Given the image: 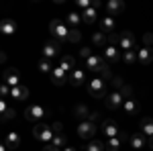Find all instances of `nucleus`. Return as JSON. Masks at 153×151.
I'll use <instances>...</instances> for the list:
<instances>
[{"label":"nucleus","mask_w":153,"mask_h":151,"mask_svg":"<svg viewBox=\"0 0 153 151\" xmlns=\"http://www.w3.org/2000/svg\"><path fill=\"white\" fill-rule=\"evenodd\" d=\"M100 31L104 35H112V31H114V19L112 16H104L100 21Z\"/></svg>","instance_id":"obj_23"},{"label":"nucleus","mask_w":153,"mask_h":151,"mask_svg":"<svg viewBox=\"0 0 153 151\" xmlns=\"http://www.w3.org/2000/svg\"><path fill=\"white\" fill-rule=\"evenodd\" d=\"M118 45H120V49H125V51L135 49V35H133L131 31L120 33V35H118Z\"/></svg>","instance_id":"obj_12"},{"label":"nucleus","mask_w":153,"mask_h":151,"mask_svg":"<svg viewBox=\"0 0 153 151\" xmlns=\"http://www.w3.org/2000/svg\"><path fill=\"white\" fill-rule=\"evenodd\" d=\"M110 84H112V86H114V88H117V90H120V88H123V86H125V82H123V78H120V76H114V78H112V82H110Z\"/></svg>","instance_id":"obj_39"},{"label":"nucleus","mask_w":153,"mask_h":151,"mask_svg":"<svg viewBox=\"0 0 153 151\" xmlns=\"http://www.w3.org/2000/svg\"><path fill=\"white\" fill-rule=\"evenodd\" d=\"M4 84H8L10 88L21 86V71L16 68H6L4 70Z\"/></svg>","instance_id":"obj_7"},{"label":"nucleus","mask_w":153,"mask_h":151,"mask_svg":"<svg viewBox=\"0 0 153 151\" xmlns=\"http://www.w3.org/2000/svg\"><path fill=\"white\" fill-rule=\"evenodd\" d=\"M96 16H98V14H96V8H92V6L86 8V10H82V21H84V23H88V25L94 23Z\"/></svg>","instance_id":"obj_29"},{"label":"nucleus","mask_w":153,"mask_h":151,"mask_svg":"<svg viewBox=\"0 0 153 151\" xmlns=\"http://www.w3.org/2000/svg\"><path fill=\"white\" fill-rule=\"evenodd\" d=\"M106 10H108V16L120 14V12L125 10V2L123 0H108L106 2Z\"/></svg>","instance_id":"obj_15"},{"label":"nucleus","mask_w":153,"mask_h":151,"mask_svg":"<svg viewBox=\"0 0 153 151\" xmlns=\"http://www.w3.org/2000/svg\"><path fill=\"white\" fill-rule=\"evenodd\" d=\"M68 41H70V43H80V41H82V33H80V29H70V37H68Z\"/></svg>","instance_id":"obj_34"},{"label":"nucleus","mask_w":153,"mask_h":151,"mask_svg":"<svg viewBox=\"0 0 153 151\" xmlns=\"http://www.w3.org/2000/svg\"><path fill=\"white\" fill-rule=\"evenodd\" d=\"M137 59L141 61L143 65H145V63H151L153 61V49L151 47H141V49H137Z\"/></svg>","instance_id":"obj_18"},{"label":"nucleus","mask_w":153,"mask_h":151,"mask_svg":"<svg viewBox=\"0 0 153 151\" xmlns=\"http://www.w3.org/2000/svg\"><path fill=\"white\" fill-rule=\"evenodd\" d=\"M4 145H6L8 149H16V147L21 145V135H19L16 131H8L6 137H4Z\"/></svg>","instance_id":"obj_16"},{"label":"nucleus","mask_w":153,"mask_h":151,"mask_svg":"<svg viewBox=\"0 0 153 151\" xmlns=\"http://www.w3.org/2000/svg\"><path fill=\"white\" fill-rule=\"evenodd\" d=\"M10 98H14V100H27L29 98V88L27 86H16V88H12L10 90Z\"/></svg>","instance_id":"obj_19"},{"label":"nucleus","mask_w":153,"mask_h":151,"mask_svg":"<svg viewBox=\"0 0 153 151\" xmlns=\"http://www.w3.org/2000/svg\"><path fill=\"white\" fill-rule=\"evenodd\" d=\"M139 127H141L143 135H147V137H153V118H151V116H143L141 123H139Z\"/></svg>","instance_id":"obj_22"},{"label":"nucleus","mask_w":153,"mask_h":151,"mask_svg":"<svg viewBox=\"0 0 153 151\" xmlns=\"http://www.w3.org/2000/svg\"><path fill=\"white\" fill-rule=\"evenodd\" d=\"M102 133H104L108 139H112V137H118L123 131L118 129V125L114 123V121H110V118H106L104 123H102Z\"/></svg>","instance_id":"obj_11"},{"label":"nucleus","mask_w":153,"mask_h":151,"mask_svg":"<svg viewBox=\"0 0 153 151\" xmlns=\"http://www.w3.org/2000/svg\"><path fill=\"white\" fill-rule=\"evenodd\" d=\"M102 57L112 65V63H117L118 59H120V53H118V47H112V45H108V47H104V55Z\"/></svg>","instance_id":"obj_17"},{"label":"nucleus","mask_w":153,"mask_h":151,"mask_svg":"<svg viewBox=\"0 0 153 151\" xmlns=\"http://www.w3.org/2000/svg\"><path fill=\"white\" fill-rule=\"evenodd\" d=\"M51 145H53V147H57V149H65V145H68L65 135H55L53 141H51Z\"/></svg>","instance_id":"obj_33"},{"label":"nucleus","mask_w":153,"mask_h":151,"mask_svg":"<svg viewBox=\"0 0 153 151\" xmlns=\"http://www.w3.org/2000/svg\"><path fill=\"white\" fill-rule=\"evenodd\" d=\"M92 43H94L96 47H108V35H104L102 31L92 33Z\"/></svg>","instance_id":"obj_24"},{"label":"nucleus","mask_w":153,"mask_h":151,"mask_svg":"<svg viewBox=\"0 0 153 151\" xmlns=\"http://www.w3.org/2000/svg\"><path fill=\"white\" fill-rule=\"evenodd\" d=\"M14 116H16V110H14V108H8L6 112H2V121L6 123V121H10V118H14Z\"/></svg>","instance_id":"obj_38"},{"label":"nucleus","mask_w":153,"mask_h":151,"mask_svg":"<svg viewBox=\"0 0 153 151\" xmlns=\"http://www.w3.org/2000/svg\"><path fill=\"white\" fill-rule=\"evenodd\" d=\"M98 116H100V112H90V116H88V121H90V123H96V121H98Z\"/></svg>","instance_id":"obj_46"},{"label":"nucleus","mask_w":153,"mask_h":151,"mask_svg":"<svg viewBox=\"0 0 153 151\" xmlns=\"http://www.w3.org/2000/svg\"><path fill=\"white\" fill-rule=\"evenodd\" d=\"M74 115L78 116V118H84V121H88V116H90V110H88V106L86 104H78L74 108Z\"/></svg>","instance_id":"obj_32"},{"label":"nucleus","mask_w":153,"mask_h":151,"mask_svg":"<svg viewBox=\"0 0 153 151\" xmlns=\"http://www.w3.org/2000/svg\"><path fill=\"white\" fill-rule=\"evenodd\" d=\"M118 92L123 94V98H125V100H129V98H133V88H131L129 84H125V86H123V88H120Z\"/></svg>","instance_id":"obj_36"},{"label":"nucleus","mask_w":153,"mask_h":151,"mask_svg":"<svg viewBox=\"0 0 153 151\" xmlns=\"http://www.w3.org/2000/svg\"><path fill=\"white\" fill-rule=\"evenodd\" d=\"M61 53V43L59 41H47L43 45V57L45 59H53Z\"/></svg>","instance_id":"obj_9"},{"label":"nucleus","mask_w":153,"mask_h":151,"mask_svg":"<svg viewBox=\"0 0 153 151\" xmlns=\"http://www.w3.org/2000/svg\"><path fill=\"white\" fill-rule=\"evenodd\" d=\"M108 45H112V47H117L118 45V35H108Z\"/></svg>","instance_id":"obj_43"},{"label":"nucleus","mask_w":153,"mask_h":151,"mask_svg":"<svg viewBox=\"0 0 153 151\" xmlns=\"http://www.w3.org/2000/svg\"><path fill=\"white\" fill-rule=\"evenodd\" d=\"M104 65H108V61H106L104 57H100V55H96V53L92 55V57L86 59V68H88L90 71H98V74H100V70H102Z\"/></svg>","instance_id":"obj_10"},{"label":"nucleus","mask_w":153,"mask_h":151,"mask_svg":"<svg viewBox=\"0 0 153 151\" xmlns=\"http://www.w3.org/2000/svg\"><path fill=\"white\" fill-rule=\"evenodd\" d=\"M80 21H82V14H78V12H70L65 16V25H70V29H78Z\"/></svg>","instance_id":"obj_27"},{"label":"nucleus","mask_w":153,"mask_h":151,"mask_svg":"<svg viewBox=\"0 0 153 151\" xmlns=\"http://www.w3.org/2000/svg\"><path fill=\"white\" fill-rule=\"evenodd\" d=\"M123 108H125L127 115H137V112H139V102H137L135 98H129V100H125Z\"/></svg>","instance_id":"obj_25"},{"label":"nucleus","mask_w":153,"mask_h":151,"mask_svg":"<svg viewBox=\"0 0 153 151\" xmlns=\"http://www.w3.org/2000/svg\"><path fill=\"white\" fill-rule=\"evenodd\" d=\"M43 151H61V149H57V147H53L51 143H47V145L43 147Z\"/></svg>","instance_id":"obj_47"},{"label":"nucleus","mask_w":153,"mask_h":151,"mask_svg":"<svg viewBox=\"0 0 153 151\" xmlns=\"http://www.w3.org/2000/svg\"><path fill=\"white\" fill-rule=\"evenodd\" d=\"M96 131H98V129H96V123L82 121V123L78 125V137H82V139H94Z\"/></svg>","instance_id":"obj_5"},{"label":"nucleus","mask_w":153,"mask_h":151,"mask_svg":"<svg viewBox=\"0 0 153 151\" xmlns=\"http://www.w3.org/2000/svg\"><path fill=\"white\" fill-rule=\"evenodd\" d=\"M143 41H145V47H149L153 43V35L151 33H145V37H143Z\"/></svg>","instance_id":"obj_44"},{"label":"nucleus","mask_w":153,"mask_h":151,"mask_svg":"<svg viewBox=\"0 0 153 151\" xmlns=\"http://www.w3.org/2000/svg\"><path fill=\"white\" fill-rule=\"evenodd\" d=\"M100 6V0H92V8H98Z\"/></svg>","instance_id":"obj_49"},{"label":"nucleus","mask_w":153,"mask_h":151,"mask_svg":"<svg viewBox=\"0 0 153 151\" xmlns=\"http://www.w3.org/2000/svg\"><path fill=\"white\" fill-rule=\"evenodd\" d=\"M8 151H14V149H8Z\"/></svg>","instance_id":"obj_51"},{"label":"nucleus","mask_w":153,"mask_h":151,"mask_svg":"<svg viewBox=\"0 0 153 151\" xmlns=\"http://www.w3.org/2000/svg\"><path fill=\"white\" fill-rule=\"evenodd\" d=\"M37 70L41 71V74H49V76H51V71H53V65H51V61H49V59H41V61H39V63H37Z\"/></svg>","instance_id":"obj_31"},{"label":"nucleus","mask_w":153,"mask_h":151,"mask_svg":"<svg viewBox=\"0 0 153 151\" xmlns=\"http://www.w3.org/2000/svg\"><path fill=\"white\" fill-rule=\"evenodd\" d=\"M147 145H149V149L153 151V137H149V139H147Z\"/></svg>","instance_id":"obj_48"},{"label":"nucleus","mask_w":153,"mask_h":151,"mask_svg":"<svg viewBox=\"0 0 153 151\" xmlns=\"http://www.w3.org/2000/svg\"><path fill=\"white\" fill-rule=\"evenodd\" d=\"M104 104L108 106L110 110H117V108H120V106L125 104V98H123V94L118 92V90H114V92H110L104 98Z\"/></svg>","instance_id":"obj_8"},{"label":"nucleus","mask_w":153,"mask_h":151,"mask_svg":"<svg viewBox=\"0 0 153 151\" xmlns=\"http://www.w3.org/2000/svg\"><path fill=\"white\" fill-rule=\"evenodd\" d=\"M33 137L37 141H43V143H51L53 137H55V133H53V127H49L45 123H37L35 129H33Z\"/></svg>","instance_id":"obj_3"},{"label":"nucleus","mask_w":153,"mask_h":151,"mask_svg":"<svg viewBox=\"0 0 153 151\" xmlns=\"http://www.w3.org/2000/svg\"><path fill=\"white\" fill-rule=\"evenodd\" d=\"M51 127H53V133H55V135H63V133H61V131H63V125H61V123H53V125H51Z\"/></svg>","instance_id":"obj_42"},{"label":"nucleus","mask_w":153,"mask_h":151,"mask_svg":"<svg viewBox=\"0 0 153 151\" xmlns=\"http://www.w3.org/2000/svg\"><path fill=\"white\" fill-rule=\"evenodd\" d=\"M45 115H47V110L41 104H31V106L25 108V118H27L29 123H39Z\"/></svg>","instance_id":"obj_4"},{"label":"nucleus","mask_w":153,"mask_h":151,"mask_svg":"<svg viewBox=\"0 0 153 151\" xmlns=\"http://www.w3.org/2000/svg\"><path fill=\"white\" fill-rule=\"evenodd\" d=\"M59 65H61L63 70L68 71V74H71V71L76 70V59L71 57V55H63V57H61V63H59Z\"/></svg>","instance_id":"obj_26"},{"label":"nucleus","mask_w":153,"mask_h":151,"mask_svg":"<svg viewBox=\"0 0 153 151\" xmlns=\"http://www.w3.org/2000/svg\"><path fill=\"white\" fill-rule=\"evenodd\" d=\"M86 90H88V94H90L92 98H106V96H108V94H106V82L102 80L100 76L88 82Z\"/></svg>","instance_id":"obj_2"},{"label":"nucleus","mask_w":153,"mask_h":151,"mask_svg":"<svg viewBox=\"0 0 153 151\" xmlns=\"http://www.w3.org/2000/svg\"><path fill=\"white\" fill-rule=\"evenodd\" d=\"M49 78H51V84H53V86H63V84H68V78H70V74L63 70L61 65H55Z\"/></svg>","instance_id":"obj_6"},{"label":"nucleus","mask_w":153,"mask_h":151,"mask_svg":"<svg viewBox=\"0 0 153 151\" xmlns=\"http://www.w3.org/2000/svg\"><path fill=\"white\" fill-rule=\"evenodd\" d=\"M8 108H10V106H8V102H6V100L2 98V100H0V112H6Z\"/></svg>","instance_id":"obj_45"},{"label":"nucleus","mask_w":153,"mask_h":151,"mask_svg":"<svg viewBox=\"0 0 153 151\" xmlns=\"http://www.w3.org/2000/svg\"><path fill=\"white\" fill-rule=\"evenodd\" d=\"M100 78H102L104 82H112V78H114V76L110 74V63H108V65H104V68L100 70Z\"/></svg>","instance_id":"obj_35"},{"label":"nucleus","mask_w":153,"mask_h":151,"mask_svg":"<svg viewBox=\"0 0 153 151\" xmlns=\"http://www.w3.org/2000/svg\"><path fill=\"white\" fill-rule=\"evenodd\" d=\"M0 33L2 35H14L16 33V23L12 21L10 16H6V19L0 21Z\"/></svg>","instance_id":"obj_14"},{"label":"nucleus","mask_w":153,"mask_h":151,"mask_svg":"<svg viewBox=\"0 0 153 151\" xmlns=\"http://www.w3.org/2000/svg\"><path fill=\"white\" fill-rule=\"evenodd\" d=\"M84 151H106V143H102V141H98V139H92L84 147Z\"/></svg>","instance_id":"obj_28"},{"label":"nucleus","mask_w":153,"mask_h":151,"mask_svg":"<svg viewBox=\"0 0 153 151\" xmlns=\"http://www.w3.org/2000/svg\"><path fill=\"white\" fill-rule=\"evenodd\" d=\"M63 151H76V149H74V147H65Z\"/></svg>","instance_id":"obj_50"},{"label":"nucleus","mask_w":153,"mask_h":151,"mask_svg":"<svg viewBox=\"0 0 153 151\" xmlns=\"http://www.w3.org/2000/svg\"><path fill=\"white\" fill-rule=\"evenodd\" d=\"M76 2H78V8H82V10L92 6V0H76Z\"/></svg>","instance_id":"obj_40"},{"label":"nucleus","mask_w":153,"mask_h":151,"mask_svg":"<svg viewBox=\"0 0 153 151\" xmlns=\"http://www.w3.org/2000/svg\"><path fill=\"white\" fill-rule=\"evenodd\" d=\"M123 141H125V133H120L118 137L108 139V141H106V151H118V149H120V145H123Z\"/></svg>","instance_id":"obj_21"},{"label":"nucleus","mask_w":153,"mask_h":151,"mask_svg":"<svg viewBox=\"0 0 153 151\" xmlns=\"http://www.w3.org/2000/svg\"><path fill=\"white\" fill-rule=\"evenodd\" d=\"M49 31L55 37V41H68V37H70V27L63 21H59V19H53L49 23Z\"/></svg>","instance_id":"obj_1"},{"label":"nucleus","mask_w":153,"mask_h":151,"mask_svg":"<svg viewBox=\"0 0 153 151\" xmlns=\"http://www.w3.org/2000/svg\"><path fill=\"white\" fill-rule=\"evenodd\" d=\"M10 90H12L10 86L2 82V86H0V96H2V98H8V96H10Z\"/></svg>","instance_id":"obj_37"},{"label":"nucleus","mask_w":153,"mask_h":151,"mask_svg":"<svg viewBox=\"0 0 153 151\" xmlns=\"http://www.w3.org/2000/svg\"><path fill=\"white\" fill-rule=\"evenodd\" d=\"M129 141H131V147H133V149H141V147L147 145V139H145L143 133H133Z\"/></svg>","instance_id":"obj_20"},{"label":"nucleus","mask_w":153,"mask_h":151,"mask_svg":"<svg viewBox=\"0 0 153 151\" xmlns=\"http://www.w3.org/2000/svg\"><path fill=\"white\" fill-rule=\"evenodd\" d=\"M123 61L127 63V65H135L139 59H137V51L135 49H129V51H125L123 53Z\"/></svg>","instance_id":"obj_30"},{"label":"nucleus","mask_w":153,"mask_h":151,"mask_svg":"<svg viewBox=\"0 0 153 151\" xmlns=\"http://www.w3.org/2000/svg\"><path fill=\"white\" fill-rule=\"evenodd\" d=\"M68 82H70L71 86H84L86 84V71L82 70V68H76V70L70 74V78H68Z\"/></svg>","instance_id":"obj_13"},{"label":"nucleus","mask_w":153,"mask_h":151,"mask_svg":"<svg viewBox=\"0 0 153 151\" xmlns=\"http://www.w3.org/2000/svg\"><path fill=\"white\" fill-rule=\"evenodd\" d=\"M80 55H82L84 59H88V57H92L94 53H92V49H90V47H82V49H80Z\"/></svg>","instance_id":"obj_41"}]
</instances>
